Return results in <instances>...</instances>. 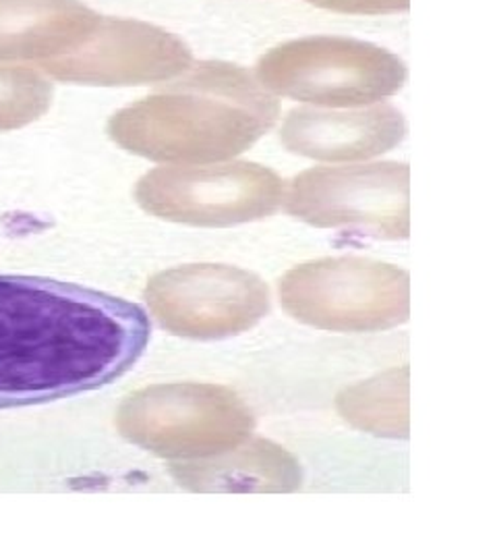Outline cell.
Listing matches in <instances>:
<instances>
[{"label": "cell", "mask_w": 497, "mask_h": 560, "mask_svg": "<svg viewBox=\"0 0 497 560\" xmlns=\"http://www.w3.org/2000/svg\"><path fill=\"white\" fill-rule=\"evenodd\" d=\"M138 303L73 282L0 275V409L96 390L150 342Z\"/></svg>", "instance_id": "obj_1"}, {"label": "cell", "mask_w": 497, "mask_h": 560, "mask_svg": "<svg viewBox=\"0 0 497 560\" xmlns=\"http://www.w3.org/2000/svg\"><path fill=\"white\" fill-rule=\"evenodd\" d=\"M115 119L127 148L156 161H226L274 125L279 104L245 69L208 60Z\"/></svg>", "instance_id": "obj_2"}, {"label": "cell", "mask_w": 497, "mask_h": 560, "mask_svg": "<svg viewBox=\"0 0 497 560\" xmlns=\"http://www.w3.org/2000/svg\"><path fill=\"white\" fill-rule=\"evenodd\" d=\"M268 92L330 108L383 101L404 85L406 67L390 50L369 42L309 36L272 48L258 62Z\"/></svg>", "instance_id": "obj_3"}, {"label": "cell", "mask_w": 497, "mask_h": 560, "mask_svg": "<svg viewBox=\"0 0 497 560\" xmlns=\"http://www.w3.org/2000/svg\"><path fill=\"white\" fill-rule=\"evenodd\" d=\"M282 198L279 175L249 162L162 168L140 187V200L162 219L210 226L270 217Z\"/></svg>", "instance_id": "obj_4"}, {"label": "cell", "mask_w": 497, "mask_h": 560, "mask_svg": "<svg viewBox=\"0 0 497 560\" xmlns=\"http://www.w3.org/2000/svg\"><path fill=\"white\" fill-rule=\"evenodd\" d=\"M288 212L318 226H365L409 233V168L397 162L313 168L295 179Z\"/></svg>", "instance_id": "obj_5"}, {"label": "cell", "mask_w": 497, "mask_h": 560, "mask_svg": "<svg viewBox=\"0 0 497 560\" xmlns=\"http://www.w3.org/2000/svg\"><path fill=\"white\" fill-rule=\"evenodd\" d=\"M193 55L175 34L141 21H98L87 40L48 69L92 83H152L182 75Z\"/></svg>", "instance_id": "obj_6"}, {"label": "cell", "mask_w": 497, "mask_h": 560, "mask_svg": "<svg viewBox=\"0 0 497 560\" xmlns=\"http://www.w3.org/2000/svg\"><path fill=\"white\" fill-rule=\"evenodd\" d=\"M404 119L394 106L363 110H295L280 140L300 156L318 161H363L392 150L404 138Z\"/></svg>", "instance_id": "obj_7"}, {"label": "cell", "mask_w": 497, "mask_h": 560, "mask_svg": "<svg viewBox=\"0 0 497 560\" xmlns=\"http://www.w3.org/2000/svg\"><path fill=\"white\" fill-rule=\"evenodd\" d=\"M316 7L348 15H388L409 9V0H309Z\"/></svg>", "instance_id": "obj_8"}]
</instances>
